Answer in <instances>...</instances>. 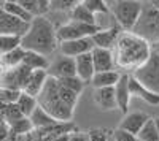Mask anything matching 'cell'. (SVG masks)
<instances>
[{"mask_svg": "<svg viewBox=\"0 0 159 141\" xmlns=\"http://www.w3.org/2000/svg\"><path fill=\"white\" fill-rule=\"evenodd\" d=\"M83 5L86 6V10L91 15H103V13H108V5L105 0H84Z\"/></svg>", "mask_w": 159, "mask_h": 141, "instance_id": "f1b7e54d", "label": "cell"}, {"mask_svg": "<svg viewBox=\"0 0 159 141\" xmlns=\"http://www.w3.org/2000/svg\"><path fill=\"white\" fill-rule=\"evenodd\" d=\"M151 6H154L156 10H159V0H153V2H150Z\"/></svg>", "mask_w": 159, "mask_h": 141, "instance_id": "74e56055", "label": "cell"}, {"mask_svg": "<svg viewBox=\"0 0 159 141\" xmlns=\"http://www.w3.org/2000/svg\"><path fill=\"white\" fill-rule=\"evenodd\" d=\"M48 141H70V135H59L54 138H49Z\"/></svg>", "mask_w": 159, "mask_h": 141, "instance_id": "d590c367", "label": "cell"}, {"mask_svg": "<svg viewBox=\"0 0 159 141\" xmlns=\"http://www.w3.org/2000/svg\"><path fill=\"white\" fill-rule=\"evenodd\" d=\"M76 0H49V11H67L70 13L72 8L76 5Z\"/></svg>", "mask_w": 159, "mask_h": 141, "instance_id": "4dcf8cb0", "label": "cell"}, {"mask_svg": "<svg viewBox=\"0 0 159 141\" xmlns=\"http://www.w3.org/2000/svg\"><path fill=\"white\" fill-rule=\"evenodd\" d=\"M94 103L100 111H115L116 108V98H115V89L113 87H102L94 89Z\"/></svg>", "mask_w": 159, "mask_h": 141, "instance_id": "2e32d148", "label": "cell"}, {"mask_svg": "<svg viewBox=\"0 0 159 141\" xmlns=\"http://www.w3.org/2000/svg\"><path fill=\"white\" fill-rule=\"evenodd\" d=\"M75 60V76L81 81V83H91L92 76H94V65H92V59L91 53L81 54L73 59Z\"/></svg>", "mask_w": 159, "mask_h": 141, "instance_id": "5bb4252c", "label": "cell"}, {"mask_svg": "<svg viewBox=\"0 0 159 141\" xmlns=\"http://www.w3.org/2000/svg\"><path fill=\"white\" fill-rule=\"evenodd\" d=\"M48 76L52 79H65L75 76V60L72 57L59 56L52 62H49V67L46 70Z\"/></svg>", "mask_w": 159, "mask_h": 141, "instance_id": "ba28073f", "label": "cell"}, {"mask_svg": "<svg viewBox=\"0 0 159 141\" xmlns=\"http://www.w3.org/2000/svg\"><path fill=\"white\" fill-rule=\"evenodd\" d=\"M137 139L139 141H159V135H157V129H156V124H154V118H150L147 122L143 124L140 132L137 133Z\"/></svg>", "mask_w": 159, "mask_h": 141, "instance_id": "4316f807", "label": "cell"}, {"mask_svg": "<svg viewBox=\"0 0 159 141\" xmlns=\"http://www.w3.org/2000/svg\"><path fill=\"white\" fill-rule=\"evenodd\" d=\"M2 10H3L5 13H8L10 16L16 18V19L25 22V24H30L32 19H34V18L29 15V13L19 5V0H18V2H13V0H7V2H2Z\"/></svg>", "mask_w": 159, "mask_h": 141, "instance_id": "603a6c76", "label": "cell"}, {"mask_svg": "<svg viewBox=\"0 0 159 141\" xmlns=\"http://www.w3.org/2000/svg\"><path fill=\"white\" fill-rule=\"evenodd\" d=\"M5 118H7V121H8L10 124H13V122H16V121L22 119L24 116L21 114V111L18 109V106H16L15 103H11V105H7V109H5Z\"/></svg>", "mask_w": 159, "mask_h": 141, "instance_id": "d6a6232c", "label": "cell"}, {"mask_svg": "<svg viewBox=\"0 0 159 141\" xmlns=\"http://www.w3.org/2000/svg\"><path fill=\"white\" fill-rule=\"evenodd\" d=\"M86 136H88V141H108L110 139V135L102 129H92L86 133Z\"/></svg>", "mask_w": 159, "mask_h": 141, "instance_id": "836d02e7", "label": "cell"}, {"mask_svg": "<svg viewBox=\"0 0 159 141\" xmlns=\"http://www.w3.org/2000/svg\"><path fill=\"white\" fill-rule=\"evenodd\" d=\"M46 79H48V73L45 70H34V71H30L29 78H27V81H25V84H24L21 92L37 98L38 94L42 92V89H43Z\"/></svg>", "mask_w": 159, "mask_h": 141, "instance_id": "9a60e30c", "label": "cell"}, {"mask_svg": "<svg viewBox=\"0 0 159 141\" xmlns=\"http://www.w3.org/2000/svg\"><path fill=\"white\" fill-rule=\"evenodd\" d=\"M21 45V36L15 35H0V56L7 54L10 51L19 48Z\"/></svg>", "mask_w": 159, "mask_h": 141, "instance_id": "83f0119b", "label": "cell"}, {"mask_svg": "<svg viewBox=\"0 0 159 141\" xmlns=\"http://www.w3.org/2000/svg\"><path fill=\"white\" fill-rule=\"evenodd\" d=\"M25 56V51L19 46L16 49L10 51L7 54L0 56V65L3 67V70H11V68H16L19 65H22V59Z\"/></svg>", "mask_w": 159, "mask_h": 141, "instance_id": "7402d4cb", "label": "cell"}, {"mask_svg": "<svg viewBox=\"0 0 159 141\" xmlns=\"http://www.w3.org/2000/svg\"><path fill=\"white\" fill-rule=\"evenodd\" d=\"M130 76L137 79L143 87L159 95V56L154 53L150 54L147 62L140 65L135 71H132Z\"/></svg>", "mask_w": 159, "mask_h": 141, "instance_id": "8992f818", "label": "cell"}, {"mask_svg": "<svg viewBox=\"0 0 159 141\" xmlns=\"http://www.w3.org/2000/svg\"><path fill=\"white\" fill-rule=\"evenodd\" d=\"M99 29L96 25H88V24H80V22H73L69 21L67 24H62L59 27H56V36L57 41H72V40H78V38H88L92 36Z\"/></svg>", "mask_w": 159, "mask_h": 141, "instance_id": "52a82bcc", "label": "cell"}, {"mask_svg": "<svg viewBox=\"0 0 159 141\" xmlns=\"http://www.w3.org/2000/svg\"><path fill=\"white\" fill-rule=\"evenodd\" d=\"M29 29V24H25L16 18L10 16L8 13L2 10V2H0V35H15L22 36Z\"/></svg>", "mask_w": 159, "mask_h": 141, "instance_id": "9c48e42d", "label": "cell"}, {"mask_svg": "<svg viewBox=\"0 0 159 141\" xmlns=\"http://www.w3.org/2000/svg\"><path fill=\"white\" fill-rule=\"evenodd\" d=\"M57 83H59L62 87L69 89V91H72L73 94H76V95L81 94L83 87H84V83H81V81L76 78V76H72V78H65V79H59Z\"/></svg>", "mask_w": 159, "mask_h": 141, "instance_id": "f546056e", "label": "cell"}, {"mask_svg": "<svg viewBox=\"0 0 159 141\" xmlns=\"http://www.w3.org/2000/svg\"><path fill=\"white\" fill-rule=\"evenodd\" d=\"M121 32L123 30L119 27H113V29H108V30H97L91 36V41H92V45H94V48L110 49L111 51Z\"/></svg>", "mask_w": 159, "mask_h": 141, "instance_id": "e0dca14e", "label": "cell"}, {"mask_svg": "<svg viewBox=\"0 0 159 141\" xmlns=\"http://www.w3.org/2000/svg\"><path fill=\"white\" fill-rule=\"evenodd\" d=\"M22 65L27 67L29 70H48L49 67V60L48 57L45 56H40L37 53H29V51H25V56L22 59Z\"/></svg>", "mask_w": 159, "mask_h": 141, "instance_id": "d4e9b609", "label": "cell"}, {"mask_svg": "<svg viewBox=\"0 0 159 141\" xmlns=\"http://www.w3.org/2000/svg\"><path fill=\"white\" fill-rule=\"evenodd\" d=\"M129 91H130V97H137L140 100H143L145 103L157 106L159 105V95L148 91L147 87H143L137 79H134L132 76H129Z\"/></svg>", "mask_w": 159, "mask_h": 141, "instance_id": "ac0fdd59", "label": "cell"}, {"mask_svg": "<svg viewBox=\"0 0 159 141\" xmlns=\"http://www.w3.org/2000/svg\"><path fill=\"white\" fill-rule=\"evenodd\" d=\"M57 48L61 49V56L75 59L81 54L91 53L94 45L91 41V36H88V38H78V40H72V41H62L59 43Z\"/></svg>", "mask_w": 159, "mask_h": 141, "instance_id": "30bf717a", "label": "cell"}, {"mask_svg": "<svg viewBox=\"0 0 159 141\" xmlns=\"http://www.w3.org/2000/svg\"><path fill=\"white\" fill-rule=\"evenodd\" d=\"M150 119V116L143 111H132V113H126L121 122H119V130H124L130 135L137 136V133L140 132V129L143 127V124Z\"/></svg>", "mask_w": 159, "mask_h": 141, "instance_id": "7c38bea8", "label": "cell"}, {"mask_svg": "<svg viewBox=\"0 0 159 141\" xmlns=\"http://www.w3.org/2000/svg\"><path fill=\"white\" fill-rule=\"evenodd\" d=\"M91 59H92V65H94V71L96 73L115 70V59H113V53L110 49L92 48Z\"/></svg>", "mask_w": 159, "mask_h": 141, "instance_id": "4fadbf2b", "label": "cell"}, {"mask_svg": "<svg viewBox=\"0 0 159 141\" xmlns=\"http://www.w3.org/2000/svg\"><path fill=\"white\" fill-rule=\"evenodd\" d=\"M108 11L116 21L118 27L123 32H132L135 24L140 18V13L143 8V2L137 0H115V2H107Z\"/></svg>", "mask_w": 159, "mask_h": 141, "instance_id": "277c9868", "label": "cell"}, {"mask_svg": "<svg viewBox=\"0 0 159 141\" xmlns=\"http://www.w3.org/2000/svg\"><path fill=\"white\" fill-rule=\"evenodd\" d=\"M24 51L37 53L40 56H51L59 46L56 36V25L51 19L45 18H34L29 24V29L21 36V45Z\"/></svg>", "mask_w": 159, "mask_h": 141, "instance_id": "7a4b0ae2", "label": "cell"}, {"mask_svg": "<svg viewBox=\"0 0 159 141\" xmlns=\"http://www.w3.org/2000/svg\"><path fill=\"white\" fill-rule=\"evenodd\" d=\"M115 67L135 71L151 54V45L132 32H121L111 49Z\"/></svg>", "mask_w": 159, "mask_h": 141, "instance_id": "6da1fadb", "label": "cell"}, {"mask_svg": "<svg viewBox=\"0 0 159 141\" xmlns=\"http://www.w3.org/2000/svg\"><path fill=\"white\" fill-rule=\"evenodd\" d=\"M129 73L121 71L118 83L115 84V98H116V108L121 111L123 114L127 113L129 103H130V91H129Z\"/></svg>", "mask_w": 159, "mask_h": 141, "instance_id": "8fae6325", "label": "cell"}, {"mask_svg": "<svg viewBox=\"0 0 159 141\" xmlns=\"http://www.w3.org/2000/svg\"><path fill=\"white\" fill-rule=\"evenodd\" d=\"M38 106L45 109L56 122H72L73 108L69 106L59 95V83L48 76V79L37 97Z\"/></svg>", "mask_w": 159, "mask_h": 141, "instance_id": "3957f363", "label": "cell"}, {"mask_svg": "<svg viewBox=\"0 0 159 141\" xmlns=\"http://www.w3.org/2000/svg\"><path fill=\"white\" fill-rule=\"evenodd\" d=\"M27 119L30 121V124H32V127H34V130H38V132L46 130V129H49L51 125L57 124L45 109H42L38 105H37V108L32 111V114H30Z\"/></svg>", "mask_w": 159, "mask_h": 141, "instance_id": "d6986e66", "label": "cell"}, {"mask_svg": "<svg viewBox=\"0 0 159 141\" xmlns=\"http://www.w3.org/2000/svg\"><path fill=\"white\" fill-rule=\"evenodd\" d=\"M111 139L113 141H139L137 136L130 135V133H127L124 130H119V129H116V130L111 132Z\"/></svg>", "mask_w": 159, "mask_h": 141, "instance_id": "e575fe53", "label": "cell"}, {"mask_svg": "<svg viewBox=\"0 0 159 141\" xmlns=\"http://www.w3.org/2000/svg\"><path fill=\"white\" fill-rule=\"evenodd\" d=\"M154 124H156V129H157V135H159V118H154Z\"/></svg>", "mask_w": 159, "mask_h": 141, "instance_id": "f35d334b", "label": "cell"}, {"mask_svg": "<svg viewBox=\"0 0 159 141\" xmlns=\"http://www.w3.org/2000/svg\"><path fill=\"white\" fill-rule=\"evenodd\" d=\"M19 5L32 18H45L49 13V0H19Z\"/></svg>", "mask_w": 159, "mask_h": 141, "instance_id": "ffe728a7", "label": "cell"}, {"mask_svg": "<svg viewBox=\"0 0 159 141\" xmlns=\"http://www.w3.org/2000/svg\"><path fill=\"white\" fill-rule=\"evenodd\" d=\"M11 129H13V132L15 133H27V132H30V130H34V127H32V124H30V121L27 119V118H22V119H19V121H16V122H13L11 124Z\"/></svg>", "mask_w": 159, "mask_h": 141, "instance_id": "1f68e13d", "label": "cell"}, {"mask_svg": "<svg viewBox=\"0 0 159 141\" xmlns=\"http://www.w3.org/2000/svg\"><path fill=\"white\" fill-rule=\"evenodd\" d=\"M15 105L18 106V109L21 111V114L24 118H29L32 114V111L37 108L38 103H37V98H34V97H30L27 94H24V92H19V95H18V98L15 101Z\"/></svg>", "mask_w": 159, "mask_h": 141, "instance_id": "484cf974", "label": "cell"}, {"mask_svg": "<svg viewBox=\"0 0 159 141\" xmlns=\"http://www.w3.org/2000/svg\"><path fill=\"white\" fill-rule=\"evenodd\" d=\"M151 53H154L156 56H159V41H156V43L151 45Z\"/></svg>", "mask_w": 159, "mask_h": 141, "instance_id": "8d00e7d4", "label": "cell"}, {"mask_svg": "<svg viewBox=\"0 0 159 141\" xmlns=\"http://www.w3.org/2000/svg\"><path fill=\"white\" fill-rule=\"evenodd\" d=\"M132 33L139 35L150 45L159 41V10L151 6V3H143L140 18L135 24Z\"/></svg>", "mask_w": 159, "mask_h": 141, "instance_id": "5b68a950", "label": "cell"}, {"mask_svg": "<svg viewBox=\"0 0 159 141\" xmlns=\"http://www.w3.org/2000/svg\"><path fill=\"white\" fill-rule=\"evenodd\" d=\"M121 71L111 70V71H102V73H94L91 79V84L94 86V89H102V87H115L118 83Z\"/></svg>", "mask_w": 159, "mask_h": 141, "instance_id": "44dd1931", "label": "cell"}, {"mask_svg": "<svg viewBox=\"0 0 159 141\" xmlns=\"http://www.w3.org/2000/svg\"><path fill=\"white\" fill-rule=\"evenodd\" d=\"M108 141H113V139H111V135H110V139H108Z\"/></svg>", "mask_w": 159, "mask_h": 141, "instance_id": "ab89813d", "label": "cell"}, {"mask_svg": "<svg viewBox=\"0 0 159 141\" xmlns=\"http://www.w3.org/2000/svg\"><path fill=\"white\" fill-rule=\"evenodd\" d=\"M69 18L70 21L73 22H80V24H88V25H96V18L94 15H91V13L86 10V6L83 5V2H78L72 11L69 13Z\"/></svg>", "mask_w": 159, "mask_h": 141, "instance_id": "cb8c5ba5", "label": "cell"}]
</instances>
